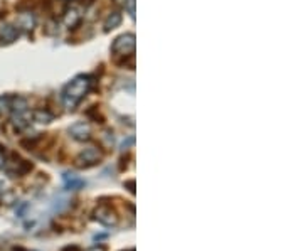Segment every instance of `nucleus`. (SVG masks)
I'll return each instance as SVG.
<instances>
[{
  "mask_svg": "<svg viewBox=\"0 0 303 251\" xmlns=\"http://www.w3.org/2000/svg\"><path fill=\"white\" fill-rule=\"evenodd\" d=\"M32 117L37 123H49L50 120H53V115H50L47 110H35Z\"/></svg>",
  "mask_w": 303,
  "mask_h": 251,
  "instance_id": "nucleus-9",
  "label": "nucleus"
},
{
  "mask_svg": "<svg viewBox=\"0 0 303 251\" xmlns=\"http://www.w3.org/2000/svg\"><path fill=\"white\" fill-rule=\"evenodd\" d=\"M78 2H81L83 6H91V4H93L94 0H78Z\"/></svg>",
  "mask_w": 303,
  "mask_h": 251,
  "instance_id": "nucleus-14",
  "label": "nucleus"
},
{
  "mask_svg": "<svg viewBox=\"0 0 303 251\" xmlns=\"http://www.w3.org/2000/svg\"><path fill=\"white\" fill-rule=\"evenodd\" d=\"M64 179H66V182H68V185H71V187H73V189H76V187H81V185H83V180L76 179L74 175L66 174V175H64Z\"/></svg>",
  "mask_w": 303,
  "mask_h": 251,
  "instance_id": "nucleus-12",
  "label": "nucleus"
},
{
  "mask_svg": "<svg viewBox=\"0 0 303 251\" xmlns=\"http://www.w3.org/2000/svg\"><path fill=\"white\" fill-rule=\"evenodd\" d=\"M5 165V150L0 147V169H2Z\"/></svg>",
  "mask_w": 303,
  "mask_h": 251,
  "instance_id": "nucleus-13",
  "label": "nucleus"
},
{
  "mask_svg": "<svg viewBox=\"0 0 303 251\" xmlns=\"http://www.w3.org/2000/svg\"><path fill=\"white\" fill-rule=\"evenodd\" d=\"M10 98L12 96H0V117L10 110Z\"/></svg>",
  "mask_w": 303,
  "mask_h": 251,
  "instance_id": "nucleus-11",
  "label": "nucleus"
},
{
  "mask_svg": "<svg viewBox=\"0 0 303 251\" xmlns=\"http://www.w3.org/2000/svg\"><path fill=\"white\" fill-rule=\"evenodd\" d=\"M69 133H71V137H73L74 140L84 142V140H89V137H91V128H89L88 123L78 122V123H74L73 127L69 128Z\"/></svg>",
  "mask_w": 303,
  "mask_h": 251,
  "instance_id": "nucleus-4",
  "label": "nucleus"
},
{
  "mask_svg": "<svg viewBox=\"0 0 303 251\" xmlns=\"http://www.w3.org/2000/svg\"><path fill=\"white\" fill-rule=\"evenodd\" d=\"M120 22H121V14L120 12H111L108 16V19L105 21V31L108 32V31H111V29L118 27Z\"/></svg>",
  "mask_w": 303,
  "mask_h": 251,
  "instance_id": "nucleus-8",
  "label": "nucleus"
},
{
  "mask_svg": "<svg viewBox=\"0 0 303 251\" xmlns=\"http://www.w3.org/2000/svg\"><path fill=\"white\" fill-rule=\"evenodd\" d=\"M118 6H121L125 11H128V14L131 17L135 16V0H115Z\"/></svg>",
  "mask_w": 303,
  "mask_h": 251,
  "instance_id": "nucleus-10",
  "label": "nucleus"
},
{
  "mask_svg": "<svg viewBox=\"0 0 303 251\" xmlns=\"http://www.w3.org/2000/svg\"><path fill=\"white\" fill-rule=\"evenodd\" d=\"M91 86H93V78L91 76H76L73 81H69L63 89V102L66 108L74 110L78 105L83 102L86 94L89 93Z\"/></svg>",
  "mask_w": 303,
  "mask_h": 251,
  "instance_id": "nucleus-1",
  "label": "nucleus"
},
{
  "mask_svg": "<svg viewBox=\"0 0 303 251\" xmlns=\"http://www.w3.org/2000/svg\"><path fill=\"white\" fill-rule=\"evenodd\" d=\"M111 53L115 56L130 58L135 53V36L133 34H123V36L116 37L115 42L111 44Z\"/></svg>",
  "mask_w": 303,
  "mask_h": 251,
  "instance_id": "nucleus-2",
  "label": "nucleus"
},
{
  "mask_svg": "<svg viewBox=\"0 0 303 251\" xmlns=\"http://www.w3.org/2000/svg\"><path fill=\"white\" fill-rule=\"evenodd\" d=\"M19 37V29L12 26V24H0V46L2 44H10L17 41Z\"/></svg>",
  "mask_w": 303,
  "mask_h": 251,
  "instance_id": "nucleus-3",
  "label": "nucleus"
},
{
  "mask_svg": "<svg viewBox=\"0 0 303 251\" xmlns=\"http://www.w3.org/2000/svg\"><path fill=\"white\" fill-rule=\"evenodd\" d=\"M35 26V17L30 12H24L17 17V22H15V27L22 29V31H32Z\"/></svg>",
  "mask_w": 303,
  "mask_h": 251,
  "instance_id": "nucleus-6",
  "label": "nucleus"
},
{
  "mask_svg": "<svg viewBox=\"0 0 303 251\" xmlns=\"http://www.w3.org/2000/svg\"><path fill=\"white\" fill-rule=\"evenodd\" d=\"M101 160V154L98 152V148L96 147H89L86 148L83 154L79 155V165H83V167H89V165H94L96 162H99Z\"/></svg>",
  "mask_w": 303,
  "mask_h": 251,
  "instance_id": "nucleus-5",
  "label": "nucleus"
},
{
  "mask_svg": "<svg viewBox=\"0 0 303 251\" xmlns=\"http://www.w3.org/2000/svg\"><path fill=\"white\" fill-rule=\"evenodd\" d=\"M79 22H81L79 11H76V9H69V11H66V14H64V24H66V26H68V27H76Z\"/></svg>",
  "mask_w": 303,
  "mask_h": 251,
  "instance_id": "nucleus-7",
  "label": "nucleus"
}]
</instances>
